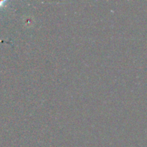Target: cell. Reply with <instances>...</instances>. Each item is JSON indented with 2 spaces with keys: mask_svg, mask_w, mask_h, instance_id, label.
Returning <instances> with one entry per match:
<instances>
[{
  "mask_svg": "<svg viewBox=\"0 0 147 147\" xmlns=\"http://www.w3.org/2000/svg\"><path fill=\"white\" fill-rule=\"evenodd\" d=\"M5 3H6V1H0V7H3V6H4V4H5Z\"/></svg>",
  "mask_w": 147,
  "mask_h": 147,
  "instance_id": "6da1fadb",
  "label": "cell"
}]
</instances>
